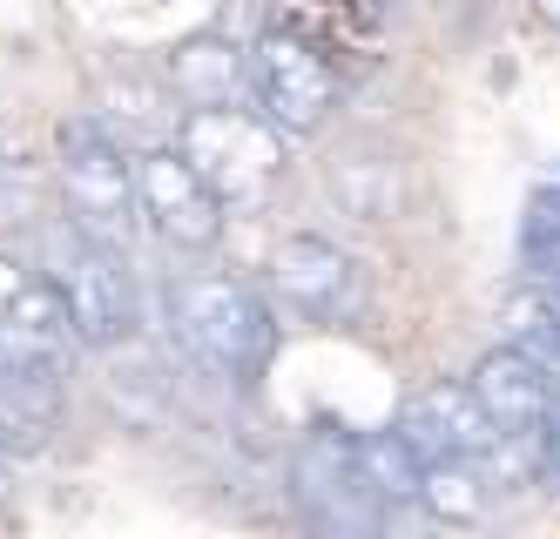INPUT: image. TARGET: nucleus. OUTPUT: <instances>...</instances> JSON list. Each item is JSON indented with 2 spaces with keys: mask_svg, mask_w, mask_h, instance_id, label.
Masks as SVG:
<instances>
[{
  "mask_svg": "<svg viewBox=\"0 0 560 539\" xmlns=\"http://www.w3.org/2000/svg\"><path fill=\"white\" fill-rule=\"evenodd\" d=\"M170 324L183 351L230 385H257L277 358V317L236 277H183L170 283Z\"/></svg>",
  "mask_w": 560,
  "mask_h": 539,
  "instance_id": "obj_1",
  "label": "nucleus"
},
{
  "mask_svg": "<svg viewBox=\"0 0 560 539\" xmlns=\"http://www.w3.org/2000/svg\"><path fill=\"white\" fill-rule=\"evenodd\" d=\"M284 129L264 115V108H244V102H223V108H183L176 121V149L196 162L223 210H264L270 189L284 183L291 155H284Z\"/></svg>",
  "mask_w": 560,
  "mask_h": 539,
  "instance_id": "obj_2",
  "label": "nucleus"
},
{
  "mask_svg": "<svg viewBox=\"0 0 560 539\" xmlns=\"http://www.w3.org/2000/svg\"><path fill=\"white\" fill-rule=\"evenodd\" d=\"M55 155H61V196L68 216L89 236L129 250V230L142 223V196H136V149L108 129L95 108L68 115L55 129Z\"/></svg>",
  "mask_w": 560,
  "mask_h": 539,
  "instance_id": "obj_3",
  "label": "nucleus"
},
{
  "mask_svg": "<svg viewBox=\"0 0 560 539\" xmlns=\"http://www.w3.org/2000/svg\"><path fill=\"white\" fill-rule=\"evenodd\" d=\"M42 270L61 290V304H68L74 330H82V344L108 351V344H122L136 330V290H129L122 250L102 243V236H89L74 216L42 230Z\"/></svg>",
  "mask_w": 560,
  "mask_h": 539,
  "instance_id": "obj_4",
  "label": "nucleus"
},
{
  "mask_svg": "<svg viewBox=\"0 0 560 539\" xmlns=\"http://www.w3.org/2000/svg\"><path fill=\"white\" fill-rule=\"evenodd\" d=\"M250 102L277 121L284 136L325 129V115L338 108V61H325L304 34L291 27H264L250 40Z\"/></svg>",
  "mask_w": 560,
  "mask_h": 539,
  "instance_id": "obj_5",
  "label": "nucleus"
},
{
  "mask_svg": "<svg viewBox=\"0 0 560 539\" xmlns=\"http://www.w3.org/2000/svg\"><path fill=\"white\" fill-rule=\"evenodd\" d=\"M74 351H82V330H74L48 270L0 257V364L8 371H61L68 378Z\"/></svg>",
  "mask_w": 560,
  "mask_h": 539,
  "instance_id": "obj_6",
  "label": "nucleus"
},
{
  "mask_svg": "<svg viewBox=\"0 0 560 539\" xmlns=\"http://www.w3.org/2000/svg\"><path fill=\"white\" fill-rule=\"evenodd\" d=\"M136 196H142V223L170 243V250H217V236L230 223L223 196L196 176V162L176 142L136 149Z\"/></svg>",
  "mask_w": 560,
  "mask_h": 539,
  "instance_id": "obj_7",
  "label": "nucleus"
},
{
  "mask_svg": "<svg viewBox=\"0 0 560 539\" xmlns=\"http://www.w3.org/2000/svg\"><path fill=\"white\" fill-rule=\"evenodd\" d=\"M291 500L298 513L317 526V532H378L385 526V500L378 485L365 479V466H358V445L351 438H304L298 459H291Z\"/></svg>",
  "mask_w": 560,
  "mask_h": 539,
  "instance_id": "obj_8",
  "label": "nucleus"
},
{
  "mask_svg": "<svg viewBox=\"0 0 560 539\" xmlns=\"http://www.w3.org/2000/svg\"><path fill=\"white\" fill-rule=\"evenodd\" d=\"M270 283L284 290V304L311 324H358L372 304L365 263L331 236H284L270 250Z\"/></svg>",
  "mask_w": 560,
  "mask_h": 539,
  "instance_id": "obj_9",
  "label": "nucleus"
},
{
  "mask_svg": "<svg viewBox=\"0 0 560 539\" xmlns=\"http://www.w3.org/2000/svg\"><path fill=\"white\" fill-rule=\"evenodd\" d=\"M398 432H406V445L419 452V459H487V452L500 445L487 405L472 398V385H425L406 398V411H398Z\"/></svg>",
  "mask_w": 560,
  "mask_h": 539,
  "instance_id": "obj_10",
  "label": "nucleus"
},
{
  "mask_svg": "<svg viewBox=\"0 0 560 539\" xmlns=\"http://www.w3.org/2000/svg\"><path fill=\"white\" fill-rule=\"evenodd\" d=\"M325 189L338 196V210L358 223H392L406 216L412 202V176H406V155L378 136H351L338 142V155L325 162Z\"/></svg>",
  "mask_w": 560,
  "mask_h": 539,
  "instance_id": "obj_11",
  "label": "nucleus"
},
{
  "mask_svg": "<svg viewBox=\"0 0 560 539\" xmlns=\"http://www.w3.org/2000/svg\"><path fill=\"white\" fill-rule=\"evenodd\" d=\"M95 115L129 149H155V142H176L183 102H176V89L163 74H142L136 61H115V68L95 74Z\"/></svg>",
  "mask_w": 560,
  "mask_h": 539,
  "instance_id": "obj_12",
  "label": "nucleus"
},
{
  "mask_svg": "<svg viewBox=\"0 0 560 539\" xmlns=\"http://www.w3.org/2000/svg\"><path fill=\"white\" fill-rule=\"evenodd\" d=\"M466 385H472L479 405H487V419H493L500 438H527L547 419V405H553V371L534 364L527 351H513V344H500V351L479 358Z\"/></svg>",
  "mask_w": 560,
  "mask_h": 539,
  "instance_id": "obj_13",
  "label": "nucleus"
},
{
  "mask_svg": "<svg viewBox=\"0 0 560 539\" xmlns=\"http://www.w3.org/2000/svg\"><path fill=\"white\" fill-rule=\"evenodd\" d=\"M270 21L304 34L325 61L365 68L385 40V0H270Z\"/></svg>",
  "mask_w": 560,
  "mask_h": 539,
  "instance_id": "obj_14",
  "label": "nucleus"
},
{
  "mask_svg": "<svg viewBox=\"0 0 560 539\" xmlns=\"http://www.w3.org/2000/svg\"><path fill=\"white\" fill-rule=\"evenodd\" d=\"M163 81L176 89L183 108H223L250 95V48H236L230 34H183L163 55Z\"/></svg>",
  "mask_w": 560,
  "mask_h": 539,
  "instance_id": "obj_15",
  "label": "nucleus"
},
{
  "mask_svg": "<svg viewBox=\"0 0 560 539\" xmlns=\"http://www.w3.org/2000/svg\"><path fill=\"white\" fill-rule=\"evenodd\" d=\"M61 432V371L0 364V452H48Z\"/></svg>",
  "mask_w": 560,
  "mask_h": 539,
  "instance_id": "obj_16",
  "label": "nucleus"
},
{
  "mask_svg": "<svg viewBox=\"0 0 560 539\" xmlns=\"http://www.w3.org/2000/svg\"><path fill=\"white\" fill-rule=\"evenodd\" d=\"M500 344L527 351L560 378V283H527L500 304Z\"/></svg>",
  "mask_w": 560,
  "mask_h": 539,
  "instance_id": "obj_17",
  "label": "nucleus"
},
{
  "mask_svg": "<svg viewBox=\"0 0 560 539\" xmlns=\"http://www.w3.org/2000/svg\"><path fill=\"white\" fill-rule=\"evenodd\" d=\"M358 445V466H365V479L378 485V500L385 506H419V479H425V459L406 445V432H365V438H351Z\"/></svg>",
  "mask_w": 560,
  "mask_h": 539,
  "instance_id": "obj_18",
  "label": "nucleus"
},
{
  "mask_svg": "<svg viewBox=\"0 0 560 539\" xmlns=\"http://www.w3.org/2000/svg\"><path fill=\"white\" fill-rule=\"evenodd\" d=\"M520 270L534 283H560V183L527 196V216H520Z\"/></svg>",
  "mask_w": 560,
  "mask_h": 539,
  "instance_id": "obj_19",
  "label": "nucleus"
},
{
  "mask_svg": "<svg viewBox=\"0 0 560 539\" xmlns=\"http://www.w3.org/2000/svg\"><path fill=\"white\" fill-rule=\"evenodd\" d=\"M479 459H432L425 479H419V506H432L439 519H453V526H472L479 513H487V485L472 479Z\"/></svg>",
  "mask_w": 560,
  "mask_h": 539,
  "instance_id": "obj_20",
  "label": "nucleus"
},
{
  "mask_svg": "<svg viewBox=\"0 0 560 539\" xmlns=\"http://www.w3.org/2000/svg\"><path fill=\"white\" fill-rule=\"evenodd\" d=\"M520 445H534V459H540V479L560 492V398L547 405V419H540L527 438H520Z\"/></svg>",
  "mask_w": 560,
  "mask_h": 539,
  "instance_id": "obj_21",
  "label": "nucleus"
},
{
  "mask_svg": "<svg viewBox=\"0 0 560 539\" xmlns=\"http://www.w3.org/2000/svg\"><path fill=\"white\" fill-rule=\"evenodd\" d=\"M534 8H540V21H553V27H560V0H534Z\"/></svg>",
  "mask_w": 560,
  "mask_h": 539,
  "instance_id": "obj_22",
  "label": "nucleus"
}]
</instances>
